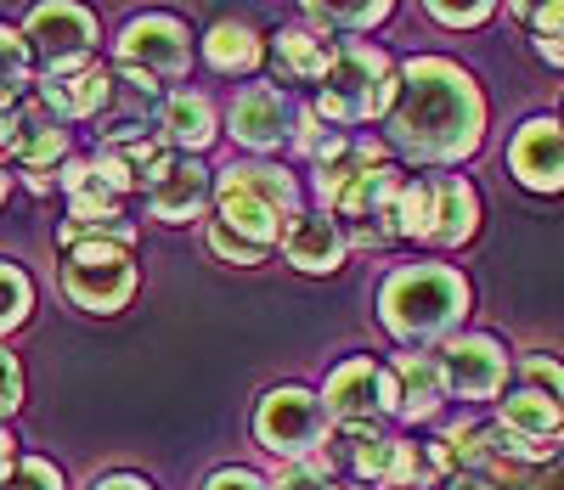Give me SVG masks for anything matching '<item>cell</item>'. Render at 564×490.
<instances>
[{
  "label": "cell",
  "instance_id": "cell-1",
  "mask_svg": "<svg viewBox=\"0 0 564 490\" xmlns=\"http://www.w3.org/2000/svg\"><path fill=\"white\" fill-rule=\"evenodd\" d=\"M384 130L395 153L417 164H463L486 141V96L452 57H412L401 63V96Z\"/></svg>",
  "mask_w": 564,
  "mask_h": 490
},
{
  "label": "cell",
  "instance_id": "cell-2",
  "mask_svg": "<svg viewBox=\"0 0 564 490\" xmlns=\"http://www.w3.org/2000/svg\"><path fill=\"white\" fill-rule=\"evenodd\" d=\"M468 316V282L452 265H401L379 287V322L401 345H435Z\"/></svg>",
  "mask_w": 564,
  "mask_h": 490
},
{
  "label": "cell",
  "instance_id": "cell-3",
  "mask_svg": "<svg viewBox=\"0 0 564 490\" xmlns=\"http://www.w3.org/2000/svg\"><path fill=\"white\" fill-rule=\"evenodd\" d=\"M300 215V181L276 164H231L215 181V220H226L238 237L276 249Z\"/></svg>",
  "mask_w": 564,
  "mask_h": 490
},
{
  "label": "cell",
  "instance_id": "cell-4",
  "mask_svg": "<svg viewBox=\"0 0 564 490\" xmlns=\"http://www.w3.org/2000/svg\"><path fill=\"white\" fill-rule=\"evenodd\" d=\"M401 96V68L390 63V52H379V45H339L334 68H327L322 90H316V113L327 124H372V119H390Z\"/></svg>",
  "mask_w": 564,
  "mask_h": 490
},
{
  "label": "cell",
  "instance_id": "cell-5",
  "mask_svg": "<svg viewBox=\"0 0 564 490\" xmlns=\"http://www.w3.org/2000/svg\"><path fill=\"white\" fill-rule=\"evenodd\" d=\"M401 237L412 242H435V249H463L480 231V192L463 175H423L406 181L401 209H395Z\"/></svg>",
  "mask_w": 564,
  "mask_h": 490
},
{
  "label": "cell",
  "instance_id": "cell-6",
  "mask_svg": "<svg viewBox=\"0 0 564 490\" xmlns=\"http://www.w3.org/2000/svg\"><path fill=\"white\" fill-rule=\"evenodd\" d=\"M63 293L90 311V316H113L130 305L135 293V249L130 242H108V237H90V242H74L63 249Z\"/></svg>",
  "mask_w": 564,
  "mask_h": 490
},
{
  "label": "cell",
  "instance_id": "cell-7",
  "mask_svg": "<svg viewBox=\"0 0 564 490\" xmlns=\"http://www.w3.org/2000/svg\"><path fill=\"white\" fill-rule=\"evenodd\" d=\"M327 428H334V417H327V401L311 395V389L300 383H276L260 395L254 406V439L271 451V457H289V462H305L322 451Z\"/></svg>",
  "mask_w": 564,
  "mask_h": 490
},
{
  "label": "cell",
  "instance_id": "cell-8",
  "mask_svg": "<svg viewBox=\"0 0 564 490\" xmlns=\"http://www.w3.org/2000/svg\"><path fill=\"white\" fill-rule=\"evenodd\" d=\"M327 417L339 428H384V417H401V383L395 367H379L372 356H350L322 383Z\"/></svg>",
  "mask_w": 564,
  "mask_h": 490
},
{
  "label": "cell",
  "instance_id": "cell-9",
  "mask_svg": "<svg viewBox=\"0 0 564 490\" xmlns=\"http://www.w3.org/2000/svg\"><path fill=\"white\" fill-rule=\"evenodd\" d=\"M23 40L45 74H74L90 68V52H97V18L79 0H40L23 18Z\"/></svg>",
  "mask_w": 564,
  "mask_h": 490
},
{
  "label": "cell",
  "instance_id": "cell-10",
  "mask_svg": "<svg viewBox=\"0 0 564 490\" xmlns=\"http://www.w3.org/2000/svg\"><path fill=\"white\" fill-rule=\"evenodd\" d=\"M113 63L130 74H148V79H181L193 68V29H186L175 12H135L119 40H113Z\"/></svg>",
  "mask_w": 564,
  "mask_h": 490
},
{
  "label": "cell",
  "instance_id": "cell-11",
  "mask_svg": "<svg viewBox=\"0 0 564 490\" xmlns=\"http://www.w3.org/2000/svg\"><path fill=\"white\" fill-rule=\"evenodd\" d=\"M170 141H164V130H148L141 119H124V124H113L108 135H102V146H97V175L119 192H148L164 170H170Z\"/></svg>",
  "mask_w": 564,
  "mask_h": 490
},
{
  "label": "cell",
  "instance_id": "cell-12",
  "mask_svg": "<svg viewBox=\"0 0 564 490\" xmlns=\"http://www.w3.org/2000/svg\"><path fill=\"white\" fill-rule=\"evenodd\" d=\"M294 130H300V108L276 85H243L226 108V135L249 146V153H271V146L294 141Z\"/></svg>",
  "mask_w": 564,
  "mask_h": 490
},
{
  "label": "cell",
  "instance_id": "cell-13",
  "mask_svg": "<svg viewBox=\"0 0 564 490\" xmlns=\"http://www.w3.org/2000/svg\"><path fill=\"white\" fill-rule=\"evenodd\" d=\"M441 367H446V389L457 401H497L502 383H508V350H502V338H491V333L446 338Z\"/></svg>",
  "mask_w": 564,
  "mask_h": 490
},
{
  "label": "cell",
  "instance_id": "cell-14",
  "mask_svg": "<svg viewBox=\"0 0 564 490\" xmlns=\"http://www.w3.org/2000/svg\"><path fill=\"white\" fill-rule=\"evenodd\" d=\"M215 170H204L198 159H170V170L148 186V209H153V220H164V226H193V220H204L209 209H215Z\"/></svg>",
  "mask_w": 564,
  "mask_h": 490
},
{
  "label": "cell",
  "instance_id": "cell-15",
  "mask_svg": "<svg viewBox=\"0 0 564 490\" xmlns=\"http://www.w3.org/2000/svg\"><path fill=\"white\" fill-rule=\"evenodd\" d=\"M34 96L45 108H52L57 119L79 124V119H102L113 102H119V74L102 68V63H90V68H74V74H45L34 85Z\"/></svg>",
  "mask_w": 564,
  "mask_h": 490
},
{
  "label": "cell",
  "instance_id": "cell-16",
  "mask_svg": "<svg viewBox=\"0 0 564 490\" xmlns=\"http://www.w3.org/2000/svg\"><path fill=\"white\" fill-rule=\"evenodd\" d=\"M508 170L531 192H564V124L558 119H525L508 141Z\"/></svg>",
  "mask_w": 564,
  "mask_h": 490
},
{
  "label": "cell",
  "instance_id": "cell-17",
  "mask_svg": "<svg viewBox=\"0 0 564 490\" xmlns=\"http://www.w3.org/2000/svg\"><path fill=\"white\" fill-rule=\"evenodd\" d=\"M282 254L305 276H334L350 254V231H345V220H334V209H311V215L300 209L289 237H282Z\"/></svg>",
  "mask_w": 564,
  "mask_h": 490
},
{
  "label": "cell",
  "instance_id": "cell-18",
  "mask_svg": "<svg viewBox=\"0 0 564 490\" xmlns=\"http://www.w3.org/2000/svg\"><path fill=\"white\" fill-rule=\"evenodd\" d=\"M12 159L29 170H63L68 164V119H57L40 96H23L12 108Z\"/></svg>",
  "mask_w": 564,
  "mask_h": 490
},
{
  "label": "cell",
  "instance_id": "cell-19",
  "mask_svg": "<svg viewBox=\"0 0 564 490\" xmlns=\"http://www.w3.org/2000/svg\"><path fill=\"white\" fill-rule=\"evenodd\" d=\"M334 57H339V40H327V29L316 23H294L271 34V74L282 85H322Z\"/></svg>",
  "mask_w": 564,
  "mask_h": 490
},
{
  "label": "cell",
  "instance_id": "cell-20",
  "mask_svg": "<svg viewBox=\"0 0 564 490\" xmlns=\"http://www.w3.org/2000/svg\"><path fill=\"white\" fill-rule=\"evenodd\" d=\"M497 423L513 439H525V446L547 451L553 439H558V428H564V401H553L547 389H536V383H520V389H508V395H502Z\"/></svg>",
  "mask_w": 564,
  "mask_h": 490
},
{
  "label": "cell",
  "instance_id": "cell-21",
  "mask_svg": "<svg viewBox=\"0 0 564 490\" xmlns=\"http://www.w3.org/2000/svg\"><path fill=\"white\" fill-rule=\"evenodd\" d=\"M159 130H164V141H170V153L198 159L204 146L220 135L215 102H209V96H198V90H175V96H164V108H159Z\"/></svg>",
  "mask_w": 564,
  "mask_h": 490
},
{
  "label": "cell",
  "instance_id": "cell-22",
  "mask_svg": "<svg viewBox=\"0 0 564 490\" xmlns=\"http://www.w3.org/2000/svg\"><path fill=\"white\" fill-rule=\"evenodd\" d=\"M372 164H384V146L379 141H356V135H339L334 146H327V153L316 159V198L334 209L345 192L372 170Z\"/></svg>",
  "mask_w": 564,
  "mask_h": 490
},
{
  "label": "cell",
  "instance_id": "cell-23",
  "mask_svg": "<svg viewBox=\"0 0 564 490\" xmlns=\"http://www.w3.org/2000/svg\"><path fill=\"white\" fill-rule=\"evenodd\" d=\"M260 57H265V40H260V29H254L249 18H220V23H209V34H204V63H209L215 74H254Z\"/></svg>",
  "mask_w": 564,
  "mask_h": 490
},
{
  "label": "cell",
  "instance_id": "cell-24",
  "mask_svg": "<svg viewBox=\"0 0 564 490\" xmlns=\"http://www.w3.org/2000/svg\"><path fill=\"white\" fill-rule=\"evenodd\" d=\"M395 383H401V417L406 423H430L441 412V401L452 395L441 356H401L395 361Z\"/></svg>",
  "mask_w": 564,
  "mask_h": 490
},
{
  "label": "cell",
  "instance_id": "cell-25",
  "mask_svg": "<svg viewBox=\"0 0 564 490\" xmlns=\"http://www.w3.org/2000/svg\"><path fill=\"white\" fill-rule=\"evenodd\" d=\"M452 473H457V468H452L446 439H401L384 490H430V484H446Z\"/></svg>",
  "mask_w": 564,
  "mask_h": 490
},
{
  "label": "cell",
  "instance_id": "cell-26",
  "mask_svg": "<svg viewBox=\"0 0 564 490\" xmlns=\"http://www.w3.org/2000/svg\"><path fill=\"white\" fill-rule=\"evenodd\" d=\"M395 446H401V439H390L384 428H339L334 457H339L356 479L384 484V479H390V468H395Z\"/></svg>",
  "mask_w": 564,
  "mask_h": 490
},
{
  "label": "cell",
  "instance_id": "cell-27",
  "mask_svg": "<svg viewBox=\"0 0 564 490\" xmlns=\"http://www.w3.org/2000/svg\"><path fill=\"white\" fill-rule=\"evenodd\" d=\"M34 85V52H29V40L23 29L12 23H0V113H12L23 96Z\"/></svg>",
  "mask_w": 564,
  "mask_h": 490
},
{
  "label": "cell",
  "instance_id": "cell-28",
  "mask_svg": "<svg viewBox=\"0 0 564 490\" xmlns=\"http://www.w3.org/2000/svg\"><path fill=\"white\" fill-rule=\"evenodd\" d=\"M316 29H372L384 23L395 0H300Z\"/></svg>",
  "mask_w": 564,
  "mask_h": 490
},
{
  "label": "cell",
  "instance_id": "cell-29",
  "mask_svg": "<svg viewBox=\"0 0 564 490\" xmlns=\"http://www.w3.org/2000/svg\"><path fill=\"white\" fill-rule=\"evenodd\" d=\"M34 311V282L18 260H0V338L18 333Z\"/></svg>",
  "mask_w": 564,
  "mask_h": 490
},
{
  "label": "cell",
  "instance_id": "cell-30",
  "mask_svg": "<svg viewBox=\"0 0 564 490\" xmlns=\"http://www.w3.org/2000/svg\"><path fill=\"white\" fill-rule=\"evenodd\" d=\"M209 254H220L226 265H265V260H271V249H260V242L238 237L226 220H209Z\"/></svg>",
  "mask_w": 564,
  "mask_h": 490
},
{
  "label": "cell",
  "instance_id": "cell-31",
  "mask_svg": "<svg viewBox=\"0 0 564 490\" xmlns=\"http://www.w3.org/2000/svg\"><path fill=\"white\" fill-rule=\"evenodd\" d=\"M271 490H345L339 484V473L327 468L322 457H305V462H289L276 479H271Z\"/></svg>",
  "mask_w": 564,
  "mask_h": 490
},
{
  "label": "cell",
  "instance_id": "cell-32",
  "mask_svg": "<svg viewBox=\"0 0 564 490\" xmlns=\"http://www.w3.org/2000/svg\"><path fill=\"white\" fill-rule=\"evenodd\" d=\"M423 12L446 29H480L497 12V0H423Z\"/></svg>",
  "mask_w": 564,
  "mask_h": 490
},
{
  "label": "cell",
  "instance_id": "cell-33",
  "mask_svg": "<svg viewBox=\"0 0 564 490\" xmlns=\"http://www.w3.org/2000/svg\"><path fill=\"white\" fill-rule=\"evenodd\" d=\"M0 490H63V468L45 462V457H23Z\"/></svg>",
  "mask_w": 564,
  "mask_h": 490
},
{
  "label": "cell",
  "instance_id": "cell-34",
  "mask_svg": "<svg viewBox=\"0 0 564 490\" xmlns=\"http://www.w3.org/2000/svg\"><path fill=\"white\" fill-rule=\"evenodd\" d=\"M520 383H536V389H547L553 401H564V367L553 361V356H520Z\"/></svg>",
  "mask_w": 564,
  "mask_h": 490
},
{
  "label": "cell",
  "instance_id": "cell-35",
  "mask_svg": "<svg viewBox=\"0 0 564 490\" xmlns=\"http://www.w3.org/2000/svg\"><path fill=\"white\" fill-rule=\"evenodd\" d=\"M18 406H23V367L7 345H0V423H7Z\"/></svg>",
  "mask_w": 564,
  "mask_h": 490
},
{
  "label": "cell",
  "instance_id": "cell-36",
  "mask_svg": "<svg viewBox=\"0 0 564 490\" xmlns=\"http://www.w3.org/2000/svg\"><path fill=\"white\" fill-rule=\"evenodd\" d=\"M204 490H271L254 468H220V473H209V484Z\"/></svg>",
  "mask_w": 564,
  "mask_h": 490
},
{
  "label": "cell",
  "instance_id": "cell-37",
  "mask_svg": "<svg viewBox=\"0 0 564 490\" xmlns=\"http://www.w3.org/2000/svg\"><path fill=\"white\" fill-rule=\"evenodd\" d=\"M531 490H564V451L536 468V484H531Z\"/></svg>",
  "mask_w": 564,
  "mask_h": 490
},
{
  "label": "cell",
  "instance_id": "cell-38",
  "mask_svg": "<svg viewBox=\"0 0 564 490\" xmlns=\"http://www.w3.org/2000/svg\"><path fill=\"white\" fill-rule=\"evenodd\" d=\"M90 490H153V479H141V473H108V479H97Z\"/></svg>",
  "mask_w": 564,
  "mask_h": 490
},
{
  "label": "cell",
  "instance_id": "cell-39",
  "mask_svg": "<svg viewBox=\"0 0 564 490\" xmlns=\"http://www.w3.org/2000/svg\"><path fill=\"white\" fill-rule=\"evenodd\" d=\"M441 490H502L497 479H486V473H452Z\"/></svg>",
  "mask_w": 564,
  "mask_h": 490
},
{
  "label": "cell",
  "instance_id": "cell-40",
  "mask_svg": "<svg viewBox=\"0 0 564 490\" xmlns=\"http://www.w3.org/2000/svg\"><path fill=\"white\" fill-rule=\"evenodd\" d=\"M536 52H542L553 68H564V34H536Z\"/></svg>",
  "mask_w": 564,
  "mask_h": 490
},
{
  "label": "cell",
  "instance_id": "cell-41",
  "mask_svg": "<svg viewBox=\"0 0 564 490\" xmlns=\"http://www.w3.org/2000/svg\"><path fill=\"white\" fill-rule=\"evenodd\" d=\"M18 468V439L7 434V428H0V484H7V473Z\"/></svg>",
  "mask_w": 564,
  "mask_h": 490
},
{
  "label": "cell",
  "instance_id": "cell-42",
  "mask_svg": "<svg viewBox=\"0 0 564 490\" xmlns=\"http://www.w3.org/2000/svg\"><path fill=\"white\" fill-rule=\"evenodd\" d=\"M547 7H553V0H508V12H513V18H525V23H536Z\"/></svg>",
  "mask_w": 564,
  "mask_h": 490
},
{
  "label": "cell",
  "instance_id": "cell-43",
  "mask_svg": "<svg viewBox=\"0 0 564 490\" xmlns=\"http://www.w3.org/2000/svg\"><path fill=\"white\" fill-rule=\"evenodd\" d=\"M12 159V113H0V164Z\"/></svg>",
  "mask_w": 564,
  "mask_h": 490
},
{
  "label": "cell",
  "instance_id": "cell-44",
  "mask_svg": "<svg viewBox=\"0 0 564 490\" xmlns=\"http://www.w3.org/2000/svg\"><path fill=\"white\" fill-rule=\"evenodd\" d=\"M7 192H12V175H7V170H0V204H7Z\"/></svg>",
  "mask_w": 564,
  "mask_h": 490
}]
</instances>
